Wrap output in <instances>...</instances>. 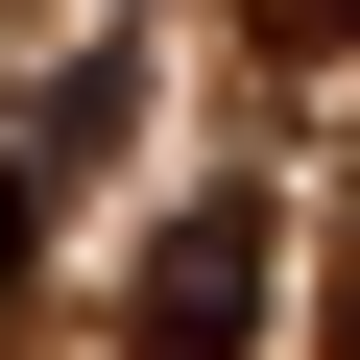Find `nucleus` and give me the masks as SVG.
<instances>
[{"label": "nucleus", "mask_w": 360, "mask_h": 360, "mask_svg": "<svg viewBox=\"0 0 360 360\" xmlns=\"http://www.w3.org/2000/svg\"><path fill=\"white\" fill-rule=\"evenodd\" d=\"M264 49H288V72H336V49H360V0H264Z\"/></svg>", "instance_id": "obj_2"}, {"label": "nucleus", "mask_w": 360, "mask_h": 360, "mask_svg": "<svg viewBox=\"0 0 360 360\" xmlns=\"http://www.w3.org/2000/svg\"><path fill=\"white\" fill-rule=\"evenodd\" d=\"M120 336H144V360H240V336H264V193H193V217H168Z\"/></svg>", "instance_id": "obj_1"}]
</instances>
